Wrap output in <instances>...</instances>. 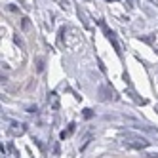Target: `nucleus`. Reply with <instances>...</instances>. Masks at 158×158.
<instances>
[{"label": "nucleus", "instance_id": "obj_1", "mask_svg": "<svg viewBox=\"0 0 158 158\" xmlns=\"http://www.w3.org/2000/svg\"><path fill=\"white\" fill-rule=\"evenodd\" d=\"M124 145H126V147H131V149H147L151 143L147 141L145 137H139V135L126 133V135H124Z\"/></svg>", "mask_w": 158, "mask_h": 158}, {"label": "nucleus", "instance_id": "obj_2", "mask_svg": "<svg viewBox=\"0 0 158 158\" xmlns=\"http://www.w3.org/2000/svg\"><path fill=\"white\" fill-rule=\"evenodd\" d=\"M99 95H101V99H103V101H109V99H110V94L107 92V86H105V84L99 86Z\"/></svg>", "mask_w": 158, "mask_h": 158}, {"label": "nucleus", "instance_id": "obj_3", "mask_svg": "<svg viewBox=\"0 0 158 158\" xmlns=\"http://www.w3.org/2000/svg\"><path fill=\"white\" fill-rule=\"evenodd\" d=\"M84 116H86V118H92V110L86 109V110H84Z\"/></svg>", "mask_w": 158, "mask_h": 158}, {"label": "nucleus", "instance_id": "obj_4", "mask_svg": "<svg viewBox=\"0 0 158 158\" xmlns=\"http://www.w3.org/2000/svg\"><path fill=\"white\" fill-rule=\"evenodd\" d=\"M110 2H112V0H110Z\"/></svg>", "mask_w": 158, "mask_h": 158}]
</instances>
